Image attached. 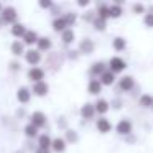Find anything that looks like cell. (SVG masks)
<instances>
[{
    "instance_id": "cell-1",
    "label": "cell",
    "mask_w": 153,
    "mask_h": 153,
    "mask_svg": "<svg viewBox=\"0 0 153 153\" xmlns=\"http://www.w3.org/2000/svg\"><path fill=\"white\" fill-rule=\"evenodd\" d=\"M109 68H110L112 73H120V71H123L127 68V64H125V61H123L122 58L115 56V58H112V59L109 61Z\"/></svg>"
},
{
    "instance_id": "cell-2",
    "label": "cell",
    "mask_w": 153,
    "mask_h": 153,
    "mask_svg": "<svg viewBox=\"0 0 153 153\" xmlns=\"http://www.w3.org/2000/svg\"><path fill=\"white\" fill-rule=\"evenodd\" d=\"M2 18H4V23H13L17 20V10L13 7H7L2 12Z\"/></svg>"
},
{
    "instance_id": "cell-3",
    "label": "cell",
    "mask_w": 153,
    "mask_h": 153,
    "mask_svg": "<svg viewBox=\"0 0 153 153\" xmlns=\"http://www.w3.org/2000/svg\"><path fill=\"white\" fill-rule=\"evenodd\" d=\"M28 77H30V81H33L35 84L41 82L43 77H45V71L41 69V68H31V69L28 71Z\"/></svg>"
},
{
    "instance_id": "cell-4",
    "label": "cell",
    "mask_w": 153,
    "mask_h": 153,
    "mask_svg": "<svg viewBox=\"0 0 153 153\" xmlns=\"http://www.w3.org/2000/svg\"><path fill=\"white\" fill-rule=\"evenodd\" d=\"M30 123H33L35 127L40 128V127H43L45 123H46V115H45L43 112H40V110H38V112H33L31 114V122Z\"/></svg>"
},
{
    "instance_id": "cell-5",
    "label": "cell",
    "mask_w": 153,
    "mask_h": 153,
    "mask_svg": "<svg viewBox=\"0 0 153 153\" xmlns=\"http://www.w3.org/2000/svg\"><path fill=\"white\" fill-rule=\"evenodd\" d=\"M115 128H117V132H119L120 135H128V133L132 132V123H130L128 120L123 119V120H120V122L117 123Z\"/></svg>"
},
{
    "instance_id": "cell-6",
    "label": "cell",
    "mask_w": 153,
    "mask_h": 153,
    "mask_svg": "<svg viewBox=\"0 0 153 153\" xmlns=\"http://www.w3.org/2000/svg\"><path fill=\"white\" fill-rule=\"evenodd\" d=\"M25 59H27L30 64H38L40 59H41V54H40L38 50H30V51L25 53Z\"/></svg>"
},
{
    "instance_id": "cell-7",
    "label": "cell",
    "mask_w": 153,
    "mask_h": 153,
    "mask_svg": "<svg viewBox=\"0 0 153 153\" xmlns=\"http://www.w3.org/2000/svg\"><path fill=\"white\" fill-rule=\"evenodd\" d=\"M96 127H97V130H99L100 133H107V132L112 130V123H110L107 119H104V117H102V119H97Z\"/></svg>"
},
{
    "instance_id": "cell-8",
    "label": "cell",
    "mask_w": 153,
    "mask_h": 153,
    "mask_svg": "<svg viewBox=\"0 0 153 153\" xmlns=\"http://www.w3.org/2000/svg\"><path fill=\"white\" fill-rule=\"evenodd\" d=\"M30 97H31V92L27 89V87H20V89L17 91V99H18V102L27 104L28 100H30Z\"/></svg>"
},
{
    "instance_id": "cell-9",
    "label": "cell",
    "mask_w": 153,
    "mask_h": 153,
    "mask_svg": "<svg viewBox=\"0 0 153 153\" xmlns=\"http://www.w3.org/2000/svg\"><path fill=\"white\" fill-rule=\"evenodd\" d=\"M94 114H96V107H94V104H84L82 109H81V115H82L84 119H92Z\"/></svg>"
},
{
    "instance_id": "cell-10",
    "label": "cell",
    "mask_w": 153,
    "mask_h": 153,
    "mask_svg": "<svg viewBox=\"0 0 153 153\" xmlns=\"http://www.w3.org/2000/svg\"><path fill=\"white\" fill-rule=\"evenodd\" d=\"M33 92L36 94V96H46V94H48V84L45 82V81L36 82L33 86Z\"/></svg>"
},
{
    "instance_id": "cell-11",
    "label": "cell",
    "mask_w": 153,
    "mask_h": 153,
    "mask_svg": "<svg viewBox=\"0 0 153 153\" xmlns=\"http://www.w3.org/2000/svg\"><path fill=\"white\" fill-rule=\"evenodd\" d=\"M81 51H82L84 54H91L94 51V43H92V40H89V38H86V40H82L81 41Z\"/></svg>"
},
{
    "instance_id": "cell-12",
    "label": "cell",
    "mask_w": 153,
    "mask_h": 153,
    "mask_svg": "<svg viewBox=\"0 0 153 153\" xmlns=\"http://www.w3.org/2000/svg\"><path fill=\"white\" fill-rule=\"evenodd\" d=\"M133 77L132 76H125V77H122L120 79V89L122 91H130V89H133Z\"/></svg>"
},
{
    "instance_id": "cell-13",
    "label": "cell",
    "mask_w": 153,
    "mask_h": 153,
    "mask_svg": "<svg viewBox=\"0 0 153 153\" xmlns=\"http://www.w3.org/2000/svg\"><path fill=\"white\" fill-rule=\"evenodd\" d=\"M114 81H115V76H114L112 71H105V73L100 76V82L104 84V86H110V84H114Z\"/></svg>"
},
{
    "instance_id": "cell-14",
    "label": "cell",
    "mask_w": 153,
    "mask_h": 153,
    "mask_svg": "<svg viewBox=\"0 0 153 153\" xmlns=\"http://www.w3.org/2000/svg\"><path fill=\"white\" fill-rule=\"evenodd\" d=\"M68 23H66V20H64L63 17H59V18H56V20L53 22V30L54 31H66L68 30Z\"/></svg>"
},
{
    "instance_id": "cell-15",
    "label": "cell",
    "mask_w": 153,
    "mask_h": 153,
    "mask_svg": "<svg viewBox=\"0 0 153 153\" xmlns=\"http://www.w3.org/2000/svg\"><path fill=\"white\" fill-rule=\"evenodd\" d=\"M89 94H99L100 89H102V82H100V79H92L89 82Z\"/></svg>"
},
{
    "instance_id": "cell-16",
    "label": "cell",
    "mask_w": 153,
    "mask_h": 153,
    "mask_svg": "<svg viewBox=\"0 0 153 153\" xmlns=\"http://www.w3.org/2000/svg\"><path fill=\"white\" fill-rule=\"evenodd\" d=\"M94 107H96V112H99V114H105L107 110H109V102H107L105 99H99L96 104H94Z\"/></svg>"
},
{
    "instance_id": "cell-17",
    "label": "cell",
    "mask_w": 153,
    "mask_h": 153,
    "mask_svg": "<svg viewBox=\"0 0 153 153\" xmlns=\"http://www.w3.org/2000/svg\"><path fill=\"white\" fill-rule=\"evenodd\" d=\"M38 145H40V148L48 150L50 146H53V140H51L48 135H40V138H38Z\"/></svg>"
},
{
    "instance_id": "cell-18",
    "label": "cell",
    "mask_w": 153,
    "mask_h": 153,
    "mask_svg": "<svg viewBox=\"0 0 153 153\" xmlns=\"http://www.w3.org/2000/svg\"><path fill=\"white\" fill-rule=\"evenodd\" d=\"M38 40H40V38H38V35L35 33L33 30H31V31H27V35L23 36V43H25V45H33V43H38Z\"/></svg>"
},
{
    "instance_id": "cell-19",
    "label": "cell",
    "mask_w": 153,
    "mask_h": 153,
    "mask_svg": "<svg viewBox=\"0 0 153 153\" xmlns=\"http://www.w3.org/2000/svg\"><path fill=\"white\" fill-rule=\"evenodd\" d=\"M12 35H13V36H22L23 38L25 35H27V30H25V27L22 23H15L13 27H12Z\"/></svg>"
},
{
    "instance_id": "cell-20",
    "label": "cell",
    "mask_w": 153,
    "mask_h": 153,
    "mask_svg": "<svg viewBox=\"0 0 153 153\" xmlns=\"http://www.w3.org/2000/svg\"><path fill=\"white\" fill-rule=\"evenodd\" d=\"M64 148H66V142H64V138H54L53 140V150L54 152H58V153H61V152H64Z\"/></svg>"
},
{
    "instance_id": "cell-21",
    "label": "cell",
    "mask_w": 153,
    "mask_h": 153,
    "mask_svg": "<svg viewBox=\"0 0 153 153\" xmlns=\"http://www.w3.org/2000/svg\"><path fill=\"white\" fill-rule=\"evenodd\" d=\"M105 71H107L105 69V64L100 63V61H99V63H94L92 68H91V73H92V74H100V76H102Z\"/></svg>"
},
{
    "instance_id": "cell-22",
    "label": "cell",
    "mask_w": 153,
    "mask_h": 153,
    "mask_svg": "<svg viewBox=\"0 0 153 153\" xmlns=\"http://www.w3.org/2000/svg\"><path fill=\"white\" fill-rule=\"evenodd\" d=\"M23 45L25 43H22V41H13V43H12V53H13L15 56L23 54L25 53V51H23Z\"/></svg>"
},
{
    "instance_id": "cell-23",
    "label": "cell",
    "mask_w": 153,
    "mask_h": 153,
    "mask_svg": "<svg viewBox=\"0 0 153 153\" xmlns=\"http://www.w3.org/2000/svg\"><path fill=\"white\" fill-rule=\"evenodd\" d=\"M97 17L107 20V18L110 17V7H107V5H100L99 10H97Z\"/></svg>"
},
{
    "instance_id": "cell-24",
    "label": "cell",
    "mask_w": 153,
    "mask_h": 153,
    "mask_svg": "<svg viewBox=\"0 0 153 153\" xmlns=\"http://www.w3.org/2000/svg\"><path fill=\"white\" fill-rule=\"evenodd\" d=\"M114 50L115 51H122V50H125V46H127V43H125V40L123 38H120V36H117L115 40H114Z\"/></svg>"
},
{
    "instance_id": "cell-25",
    "label": "cell",
    "mask_w": 153,
    "mask_h": 153,
    "mask_svg": "<svg viewBox=\"0 0 153 153\" xmlns=\"http://www.w3.org/2000/svg\"><path fill=\"white\" fill-rule=\"evenodd\" d=\"M140 105L142 107H153V97L145 94V96L140 97Z\"/></svg>"
},
{
    "instance_id": "cell-26",
    "label": "cell",
    "mask_w": 153,
    "mask_h": 153,
    "mask_svg": "<svg viewBox=\"0 0 153 153\" xmlns=\"http://www.w3.org/2000/svg\"><path fill=\"white\" fill-rule=\"evenodd\" d=\"M122 7L120 5H117V4H114V5H110V17L112 18H119L120 15H122Z\"/></svg>"
},
{
    "instance_id": "cell-27",
    "label": "cell",
    "mask_w": 153,
    "mask_h": 153,
    "mask_svg": "<svg viewBox=\"0 0 153 153\" xmlns=\"http://www.w3.org/2000/svg\"><path fill=\"white\" fill-rule=\"evenodd\" d=\"M25 135L27 137H36L38 135V127H35L33 123H28L25 127Z\"/></svg>"
},
{
    "instance_id": "cell-28",
    "label": "cell",
    "mask_w": 153,
    "mask_h": 153,
    "mask_svg": "<svg viewBox=\"0 0 153 153\" xmlns=\"http://www.w3.org/2000/svg\"><path fill=\"white\" fill-rule=\"evenodd\" d=\"M50 48H51L50 38H40L38 40V50H50Z\"/></svg>"
},
{
    "instance_id": "cell-29",
    "label": "cell",
    "mask_w": 153,
    "mask_h": 153,
    "mask_svg": "<svg viewBox=\"0 0 153 153\" xmlns=\"http://www.w3.org/2000/svg\"><path fill=\"white\" fill-rule=\"evenodd\" d=\"M63 41L64 43H73L74 41V31L71 28H68L66 31H63Z\"/></svg>"
},
{
    "instance_id": "cell-30",
    "label": "cell",
    "mask_w": 153,
    "mask_h": 153,
    "mask_svg": "<svg viewBox=\"0 0 153 153\" xmlns=\"http://www.w3.org/2000/svg\"><path fill=\"white\" fill-rule=\"evenodd\" d=\"M94 28H96V30H99V31L105 30V20H104V18H99V17H97L96 20H94Z\"/></svg>"
},
{
    "instance_id": "cell-31",
    "label": "cell",
    "mask_w": 153,
    "mask_h": 153,
    "mask_svg": "<svg viewBox=\"0 0 153 153\" xmlns=\"http://www.w3.org/2000/svg\"><path fill=\"white\" fill-rule=\"evenodd\" d=\"M63 18H64V20H66L68 27H71V25H73L74 22H76V15H74V13H66V15H64Z\"/></svg>"
},
{
    "instance_id": "cell-32",
    "label": "cell",
    "mask_w": 153,
    "mask_h": 153,
    "mask_svg": "<svg viewBox=\"0 0 153 153\" xmlns=\"http://www.w3.org/2000/svg\"><path fill=\"white\" fill-rule=\"evenodd\" d=\"M66 138L69 140V142H76V140H77L76 132H74V130H68V132H66Z\"/></svg>"
},
{
    "instance_id": "cell-33",
    "label": "cell",
    "mask_w": 153,
    "mask_h": 153,
    "mask_svg": "<svg viewBox=\"0 0 153 153\" xmlns=\"http://www.w3.org/2000/svg\"><path fill=\"white\" fill-rule=\"evenodd\" d=\"M143 22H145L146 27H153V13H146L145 18H143Z\"/></svg>"
},
{
    "instance_id": "cell-34",
    "label": "cell",
    "mask_w": 153,
    "mask_h": 153,
    "mask_svg": "<svg viewBox=\"0 0 153 153\" xmlns=\"http://www.w3.org/2000/svg\"><path fill=\"white\" fill-rule=\"evenodd\" d=\"M133 12H135V13H142V12H143V5L142 4H135V5H133Z\"/></svg>"
},
{
    "instance_id": "cell-35",
    "label": "cell",
    "mask_w": 153,
    "mask_h": 153,
    "mask_svg": "<svg viewBox=\"0 0 153 153\" xmlns=\"http://www.w3.org/2000/svg\"><path fill=\"white\" fill-rule=\"evenodd\" d=\"M40 7L41 8H48V7H51V2H40Z\"/></svg>"
},
{
    "instance_id": "cell-36",
    "label": "cell",
    "mask_w": 153,
    "mask_h": 153,
    "mask_svg": "<svg viewBox=\"0 0 153 153\" xmlns=\"http://www.w3.org/2000/svg\"><path fill=\"white\" fill-rule=\"evenodd\" d=\"M87 4H89L87 0H81V2H77V5H79V7H86Z\"/></svg>"
},
{
    "instance_id": "cell-37",
    "label": "cell",
    "mask_w": 153,
    "mask_h": 153,
    "mask_svg": "<svg viewBox=\"0 0 153 153\" xmlns=\"http://www.w3.org/2000/svg\"><path fill=\"white\" fill-rule=\"evenodd\" d=\"M36 153H50V150H45V148H38Z\"/></svg>"
},
{
    "instance_id": "cell-38",
    "label": "cell",
    "mask_w": 153,
    "mask_h": 153,
    "mask_svg": "<svg viewBox=\"0 0 153 153\" xmlns=\"http://www.w3.org/2000/svg\"><path fill=\"white\" fill-rule=\"evenodd\" d=\"M2 12H4V10H2V5H0V13H2Z\"/></svg>"
}]
</instances>
